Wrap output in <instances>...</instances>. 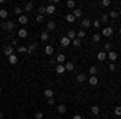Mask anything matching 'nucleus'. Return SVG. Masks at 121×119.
<instances>
[{"label": "nucleus", "instance_id": "nucleus-9", "mask_svg": "<svg viewBox=\"0 0 121 119\" xmlns=\"http://www.w3.org/2000/svg\"><path fill=\"white\" fill-rule=\"evenodd\" d=\"M18 37H19V39H26V37H28V29H26V28H21L18 31Z\"/></svg>", "mask_w": 121, "mask_h": 119}, {"label": "nucleus", "instance_id": "nucleus-8", "mask_svg": "<svg viewBox=\"0 0 121 119\" xmlns=\"http://www.w3.org/2000/svg\"><path fill=\"white\" fill-rule=\"evenodd\" d=\"M87 82L91 84V85H97V84H99V77H97V76H89V77H87Z\"/></svg>", "mask_w": 121, "mask_h": 119}, {"label": "nucleus", "instance_id": "nucleus-38", "mask_svg": "<svg viewBox=\"0 0 121 119\" xmlns=\"http://www.w3.org/2000/svg\"><path fill=\"white\" fill-rule=\"evenodd\" d=\"M103 52H107V53H108V52H112V44H110V42H107V44H105V47H103Z\"/></svg>", "mask_w": 121, "mask_h": 119}, {"label": "nucleus", "instance_id": "nucleus-50", "mask_svg": "<svg viewBox=\"0 0 121 119\" xmlns=\"http://www.w3.org/2000/svg\"><path fill=\"white\" fill-rule=\"evenodd\" d=\"M0 93H2V87H0Z\"/></svg>", "mask_w": 121, "mask_h": 119}, {"label": "nucleus", "instance_id": "nucleus-13", "mask_svg": "<svg viewBox=\"0 0 121 119\" xmlns=\"http://www.w3.org/2000/svg\"><path fill=\"white\" fill-rule=\"evenodd\" d=\"M76 81H78V82L81 84V82H86V81H87V76H86V74H78V76H76Z\"/></svg>", "mask_w": 121, "mask_h": 119}, {"label": "nucleus", "instance_id": "nucleus-27", "mask_svg": "<svg viewBox=\"0 0 121 119\" xmlns=\"http://www.w3.org/2000/svg\"><path fill=\"white\" fill-rule=\"evenodd\" d=\"M7 16H8V11L5 8H0V19H7Z\"/></svg>", "mask_w": 121, "mask_h": 119}, {"label": "nucleus", "instance_id": "nucleus-48", "mask_svg": "<svg viewBox=\"0 0 121 119\" xmlns=\"http://www.w3.org/2000/svg\"><path fill=\"white\" fill-rule=\"evenodd\" d=\"M73 119H82V116H81V114H74V116H73Z\"/></svg>", "mask_w": 121, "mask_h": 119}, {"label": "nucleus", "instance_id": "nucleus-19", "mask_svg": "<svg viewBox=\"0 0 121 119\" xmlns=\"http://www.w3.org/2000/svg\"><path fill=\"white\" fill-rule=\"evenodd\" d=\"M56 111H58L60 114H65V113H66V105H63V103L58 105V106H56Z\"/></svg>", "mask_w": 121, "mask_h": 119}, {"label": "nucleus", "instance_id": "nucleus-11", "mask_svg": "<svg viewBox=\"0 0 121 119\" xmlns=\"http://www.w3.org/2000/svg\"><path fill=\"white\" fill-rule=\"evenodd\" d=\"M81 26H82L84 29H87V28H91V26H92V23H91V19H89V18H84L82 23H81Z\"/></svg>", "mask_w": 121, "mask_h": 119}, {"label": "nucleus", "instance_id": "nucleus-1", "mask_svg": "<svg viewBox=\"0 0 121 119\" xmlns=\"http://www.w3.org/2000/svg\"><path fill=\"white\" fill-rule=\"evenodd\" d=\"M0 28L5 29V31H8V32H11V31L15 29V21H5L3 24H0Z\"/></svg>", "mask_w": 121, "mask_h": 119}, {"label": "nucleus", "instance_id": "nucleus-43", "mask_svg": "<svg viewBox=\"0 0 121 119\" xmlns=\"http://www.w3.org/2000/svg\"><path fill=\"white\" fill-rule=\"evenodd\" d=\"M39 15H42V16L45 15V5H40L39 7Z\"/></svg>", "mask_w": 121, "mask_h": 119}, {"label": "nucleus", "instance_id": "nucleus-26", "mask_svg": "<svg viewBox=\"0 0 121 119\" xmlns=\"http://www.w3.org/2000/svg\"><path fill=\"white\" fill-rule=\"evenodd\" d=\"M13 11H15V15H16V16H21V15H24V11H23V8H21V7H15V10H13Z\"/></svg>", "mask_w": 121, "mask_h": 119}, {"label": "nucleus", "instance_id": "nucleus-51", "mask_svg": "<svg viewBox=\"0 0 121 119\" xmlns=\"http://www.w3.org/2000/svg\"><path fill=\"white\" fill-rule=\"evenodd\" d=\"M120 36H121V29H120Z\"/></svg>", "mask_w": 121, "mask_h": 119}, {"label": "nucleus", "instance_id": "nucleus-37", "mask_svg": "<svg viewBox=\"0 0 121 119\" xmlns=\"http://www.w3.org/2000/svg\"><path fill=\"white\" fill-rule=\"evenodd\" d=\"M100 5H102L103 8H107V7H110V5H112V2H110V0H102V2H100Z\"/></svg>", "mask_w": 121, "mask_h": 119}, {"label": "nucleus", "instance_id": "nucleus-34", "mask_svg": "<svg viewBox=\"0 0 121 119\" xmlns=\"http://www.w3.org/2000/svg\"><path fill=\"white\" fill-rule=\"evenodd\" d=\"M66 7L74 10V8H76V2H74V0H68V2H66Z\"/></svg>", "mask_w": 121, "mask_h": 119}, {"label": "nucleus", "instance_id": "nucleus-45", "mask_svg": "<svg viewBox=\"0 0 121 119\" xmlns=\"http://www.w3.org/2000/svg\"><path fill=\"white\" fill-rule=\"evenodd\" d=\"M108 69H110V71H116V64L110 63V64H108Z\"/></svg>", "mask_w": 121, "mask_h": 119}, {"label": "nucleus", "instance_id": "nucleus-35", "mask_svg": "<svg viewBox=\"0 0 121 119\" xmlns=\"http://www.w3.org/2000/svg\"><path fill=\"white\" fill-rule=\"evenodd\" d=\"M71 44H73V47H76V48H79V47H81V40H79V39L76 37L74 40H71Z\"/></svg>", "mask_w": 121, "mask_h": 119}, {"label": "nucleus", "instance_id": "nucleus-42", "mask_svg": "<svg viewBox=\"0 0 121 119\" xmlns=\"http://www.w3.org/2000/svg\"><path fill=\"white\" fill-rule=\"evenodd\" d=\"M34 118L36 119H44V113H42V111H37V113L34 114Z\"/></svg>", "mask_w": 121, "mask_h": 119}, {"label": "nucleus", "instance_id": "nucleus-28", "mask_svg": "<svg viewBox=\"0 0 121 119\" xmlns=\"http://www.w3.org/2000/svg\"><path fill=\"white\" fill-rule=\"evenodd\" d=\"M36 48H37V45H36V44H29L28 53H29V55H31V53H34V52H36Z\"/></svg>", "mask_w": 121, "mask_h": 119}, {"label": "nucleus", "instance_id": "nucleus-10", "mask_svg": "<svg viewBox=\"0 0 121 119\" xmlns=\"http://www.w3.org/2000/svg\"><path fill=\"white\" fill-rule=\"evenodd\" d=\"M65 71H68V73L74 71V63H71V61H66V63H65Z\"/></svg>", "mask_w": 121, "mask_h": 119}, {"label": "nucleus", "instance_id": "nucleus-18", "mask_svg": "<svg viewBox=\"0 0 121 119\" xmlns=\"http://www.w3.org/2000/svg\"><path fill=\"white\" fill-rule=\"evenodd\" d=\"M55 71H56V74H65V64H56Z\"/></svg>", "mask_w": 121, "mask_h": 119}, {"label": "nucleus", "instance_id": "nucleus-39", "mask_svg": "<svg viewBox=\"0 0 121 119\" xmlns=\"http://www.w3.org/2000/svg\"><path fill=\"white\" fill-rule=\"evenodd\" d=\"M16 52H19V53H28V47L21 45V47H18V50H16Z\"/></svg>", "mask_w": 121, "mask_h": 119}, {"label": "nucleus", "instance_id": "nucleus-4", "mask_svg": "<svg viewBox=\"0 0 121 119\" xmlns=\"http://www.w3.org/2000/svg\"><path fill=\"white\" fill-rule=\"evenodd\" d=\"M13 53H15V48H13L11 45H7L5 48H3V55L5 56H11Z\"/></svg>", "mask_w": 121, "mask_h": 119}, {"label": "nucleus", "instance_id": "nucleus-7", "mask_svg": "<svg viewBox=\"0 0 121 119\" xmlns=\"http://www.w3.org/2000/svg\"><path fill=\"white\" fill-rule=\"evenodd\" d=\"M107 58H110V61L115 63V61L118 60V53H116V52H108V53H107Z\"/></svg>", "mask_w": 121, "mask_h": 119}, {"label": "nucleus", "instance_id": "nucleus-12", "mask_svg": "<svg viewBox=\"0 0 121 119\" xmlns=\"http://www.w3.org/2000/svg\"><path fill=\"white\" fill-rule=\"evenodd\" d=\"M28 21H29L28 15H21V16L18 18V23H19V24H28Z\"/></svg>", "mask_w": 121, "mask_h": 119}, {"label": "nucleus", "instance_id": "nucleus-29", "mask_svg": "<svg viewBox=\"0 0 121 119\" xmlns=\"http://www.w3.org/2000/svg\"><path fill=\"white\" fill-rule=\"evenodd\" d=\"M55 28H56V24L53 21H48V23H47V29H48V31H55Z\"/></svg>", "mask_w": 121, "mask_h": 119}, {"label": "nucleus", "instance_id": "nucleus-32", "mask_svg": "<svg viewBox=\"0 0 121 119\" xmlns=\"http://www.w3.org/2000/svg\"><path fill=\"white\" fill-rule=\"evenodd\" d=\"M100 39H102L100 34H94V36H92V42H94V44H99V42H100Z\"/></svg>", "mask_w": 121, "mask_h": 119}, {"label": "nucleus", "instance_id": "nucleus-22", "mask_svg": "<svg viewBox=\"0 0 121 119\" xmlns=\"http://www.w3.org/2000/svg\"><path fill=\"white\" fill-rule=\"evenodd\" d=\"M8 63L10 64H16V63H18V56L15 55V53H13L11 56H8Z\"/></svg>", "mask_w": 121, "mask_h": 119}, {"label": "nucleus", "instance_id": "nucleus-49", "mask_svg": "<svg viewBox=\"0 0 121 119\" xmlns=\"http://www.w3.org/2000/svg\"><path fill=\"white\" fill-rule=\"evenodd\" d=\"M0 119H3V113L2 111H0Z\"/></svg>", "mask_w": 121, "mask_h": 119}, {"label": "nucleus", "instance_id": "nucleus-6", "mask_svg": "<svg viewBox=\"0 0 121 119\" xmlns=\"http://www.w3.org/2000/svg\"><path fill=\"white\" fill-rule=\"evenodd\" d=\"M32 10H34V3H32V2L24 3V7H23V11H24V13H29V11H32Z\"/></svg>", "mask_w": 121, "mask_h": 119}, {"label": "nucleus", "instance_id": "nucleus-36", "mask_svg": "<svg viewBox=\"0 0 121 119\" xmlns=\"http://www.w3.org/2000/svg\"><path fill=\"white\" fill-rule=\"evenodd\" d=\"M113 113H115V116H116V118H121V106H116Z\"/></svg>", "mask_w": 121, "mask_h": 119}, {"label": "nucleus", "instance_id": "nucleus-31", "mask_svg": "<svg viewBox=\"0 0 121 119\" xmlns=\"http://www.w3.org/2000/svg\"><path fill=\"white\" fill-rule=\"evenodd\" d=\"M65 19H66V21H68V23H74V16H73V13H68V15H66V16H65Z\"/></svg>", "mask_w": 121, "mask_h": 119}, {"label": "nucleus", "instance_id": "nucleus-5", "mask_svg": "<svg viewBox=\"0 0 121 119\" xmlns=\"http://www.w3.org/2000/svg\"><path fill=\"white\" fill-rule=\"evenodd\" d=\"M60 45L66 48V47H69V45H71V40H69V39H68L66 36H63L61 39H60Z\"/></svg>", "mask_w": 121, "mask_h": 119}, {"label": "nucleus", "instance_id": "nucleus-24", "mask_svg": "<svg viewBox=\"0 0 121 119\" xmlns=\"http://www.w3.org/2000/svg\"><path fill=\"white\" fill-rule=\"evenodd\" d=\"M118 16H120V13H118L116 10H112V11L108 13V18H112V19H116Z\"/></svg>", "mask_w": 121, "mask_h": 119}, {"label": "nucleus", "instance_id": "nucleus-14", "mask_svg": "<svg viewBox=\"0 0 121 119\" xmlns=\"http://www.w3.org/2000/svg\"><path fill=\"white\" fill-rule=\"evenodd\" d=\"M71 13H73L74 18H81V16H82V10H81V8H74Z\"/></svg>", "mask_w": 121, "mask_h": 119}, {"label": "nucleus", "instance_id": "nucleus-20", "mask_svg": "<svg viewBox=\"0 0 121 119\" xmlns=\"http://www.w3.org/2000/svg\"><path fill=\"white\" fill-rule=\"evenodd\" d=\"M91 113H92L94 116H99V114H100V108H99L97 105H94L92 108H91Z\"/></svg>", "mask_w": 121, "mask_h": 119}, {"label": "nucleus", "instance_id": "nucleus-2", "mask_svg": "<svg viewBox=\"0 0 121 119\" xmlns=\"http://www.w3.org/2000/svg\"><path fill=\"white\" fill-rule=\"evenodd\" d=\"M100 36H103V37H112L113 36V28H112V26H105Z\"/></svg>", "mask_w": 121, "mask_h": 119}, {"label": "nucleus", "instance_id": "nucleus-41", "mask_svg": "<svg viewBox=\"0 0 121 119\" xmlns=\"http://www.w3.org/2000/svg\"><path fill=\"white\" fill-rule=\"evenodd\" d=\"M108 19H110V18H108V15H107V13H103V15H102V19H100V23H103V24H105Z\"/></svg>", "mask_w": 121, "mask_h": 119}, {"label": "nucleus", "instance_id": "nucleus-16", "mask_svg": "<svg viewBox=\"0 0 121 119\" xmlns=\"http://www.w3.org/2000/svg\"><path fill=\"white\" fill-rule=\"evenodd\" d=\"M66 37H68L69 40H74V39H76V31H74V29H69L68 34H66Z\"/></svg>", "mask_w": 121, "mask_h": 119}, {"label": "nucleus", "instance_id": "nucleus-15", "mask_svg": "<svg viewBox=\"0 0 121 119\" xmlns=\"http://www.w3.org/2000/svg\"><path fill=\"white\" fill-rule=\"evenodd\" d=\"M56 61H58L60 64H63V63H65V61H66L65 53H58V55H56Z\"/></svg>", "mask_w": 121, "mask_h": 119}, {"label": "nucleus", "instance_id": "nucleus-21", "mask_svg": "<svg viewBox=\"0 0 121 119\" xmlns=\"http://www.w3.org/2000/svg\"><path fill=\"white\" fill-rule=\"evenodd\" d=\"M53 52H55V50H53V47H52V45H47L45 47V55L47 56H52V55H53Z\"/></svg>", "mask_w": 121, "mask_h": 119}, {"label": "nucleus", "instance_id": "nucleus-30", "mask_svg": "<svg viewBox=\"0 0 121 119\" xmlns=\"http://www.w3.org/2000/svg\"><path fill=\"white\" fill-rule=\"evenodd\" d=\"M92 28L94 29H100L102 28V23H100L99 19H95V21H92Z\"/></svg>", "mask_w": 121, "mask_h": 119}, {"label": "nucleus", "instance_id": "nucleus-17", "mask_svg": "<svg viewBox=\"0 0 121 119\" xmlns=\"http://www.w3.org/2000/svg\"><path fill=\"white\" fill-rule=\"evenodd\" d=\"M97 60L99 61H105L107 60V52H99L97 53Z\"/></svg>", "mask_w": 121, "mask_h": 119}, {"label": "nucleus", "instance_id": "nucleus-23", "mask_svg": "<svg viewBox=\"0 0 121 119\" xmlns=\"http://www.w3.org/2000/svg\"><path fill=\"white\" fill-rule=\"evenodd\" d=\"M76 37H78L79 40H81V39H84V37H86V31H84V29H79V31H76Z\"/></svg>", "mask_w": 121, "mask_h": 119}, {"label": "nucleus", "instance_id": "nucleus-47", "mask_svg": "<svg viewBox=\"0 0 121 119\" xmlns=\"http://www.w3.org/2000/svg\"><path fill=\"white\" fill-rule=\"evenodd\" d=\"M53 103H55V100H53V98H47V105H50V106H52Z\"/></svg>", "mask_w": 121, "mask_h": 119}, {"label": "nucleus", "instance_id": "nucleus-40", "mask_svg": "<svg viewBox=\"0 0 121 119\" xmlns=\"http://www.w3.org/2000/svg\"><path fill=\"white\" fill-rule=\"evenodd\" d=\"M89 74H91V76H95V74H97V66H91V69H89Z\"/></svg>", "mask_w": 121, "mask_h": 119}, {"label": "nucleus", "instance_id": "nucleus-25", "mask_svg": "<svg viewBox=\"0 0 121 119\" xmlns=\"http://www.w3.org/2000/svg\"><path fill=\"white\" fill-rule=\"evenodd\" d=\"M44 95H45L47 98H53V90L52 89H45L44 90Z\"/></svg>", "mask_w": 121, "mask_h": 119}, {"label": "nucleus", "instance_id": "nucleus-33", "mask_svg": "<svg viewBox=\"0 0 121 119\" xmlns=\"http://www.w3.org/2000/svg\"><path fill=\"white\" fill-rule=\"evenodd\" d=\"M48 39H50V36H48V32H42V34H40V40H42V42H47Z\"/></svg>", "mask_w": 121, "mask_h": 119}, {"label": "nucleus", "instance_id": "nucleus-3", "mask_svg": "<svg viewBox=\"0 0 121 119\" xmlns=\"http://www.w3.org/2000/svg\"><path fill=\"white\" fill-rule=\"evenodd\" d=\"M55 11H56L55 5H52V3L50 5H45V15H50L52 16V15H55Z\"/></svg>", "mask_w": 121, "mask_h": 119}, {"label": "nucleus", "instance_id": "nucleus-46", "mask_svg": "<svg viewBox=\"0 0 121 119\" xmlns=\"http://www.w3.org/2000/svg\"><path fill=\"white\" fill-rule=\"evenodd\" d=\"M18 40H19V39H13V40H11V47H13V48L18 47Z\"/></svg>", "mask_w": 121, "mask_h": 119}, {"label": "nucleus", "instance_id": "nucleus-44", "mask_svg": "<svg viewBox=\"0 0 121 119\" xmlns=\"http://www.w3.org/2000/svg\"><path fill=\"white\" fill-rule=\"evenodd\" d=\"M36 21H37L39 24H40V23H44V16H42V15H37V16H36Z\"/></svg>", "mask_w": 121, "mask_h": 119}]
</instances>
